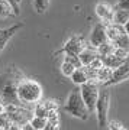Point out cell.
<instances>
[{"instance_id":"cell-4","label":"cell","mask_w":129,"mask_h":130,"mask_svg":"<svg viewBox=\"0 0 129 130\" xmlns=\"http://www.w3.org/2000/svg\"><path fill=\"white\" fill-rule=\"evenodd\" d=\"M109 108H110V91L109 87H100V93H99V98L96 101V117H97V124L100 129L106 127L107 124V117H109Z\"/></svg>"},{"instance_id":"cell-14","label":"cell","mask_w":129,"mask_h":130,"mask_svg":"<svg viewBox=\"0 0 129 130\" xmlns=\"http://www.w3.org/2000/svg\"><path fill=\"white\" fill-rule=\"evenodd\" d=\"M77 56H79L80 64L84 65V67H87L93 59H96L97 56H99V54H97L96 48H93L92 45H86V46L83 48V51L80 52Z\"/></svg>"},{"instance_id":"cell-19","label":"cell","mask_w":129,"mask_h":130,"mask_svg":"<svg viewBox=\"0 0 129 130\" xmlns=\"http://www.w3.org/2000/svg\"><path fill=\"white\" fill-rule=\"evenodd\" d=\"M128 20H129V10H123V9H118V7H116L115 12H113V19H112V22L123 26Z\"/></svg>"},{"instance_id":"cell-6","label":"cell","mask_w":129,"mask_h":130,"mask_svg":"<svg viewBox=\"0 0 129 130\" xmlns=\"http://www.w3.org/2000/svg\"><path fill=\"white\" fill-rule=\"evenodd\" d=\"M3 110L9 114L12 123L19 126H23L25 123H28L31 120V117L33 116V113L31 110H26L23 107V104H5Z\"/></svg>"},{"instance_id":"cell-31","label":"cell","mask_w":129,"mask_h":130,"mask_svg":"<svg viewBox=\"0 0 129 130\" xmlns=\"http://www.w3.org/2000/svg\"><path fill=\"white\" fill-rule=\"evenodd\" d=\"M123 29H125V33H126V35H128V38H129V20L123 25Z\"/></svg>"},{"instance_id":"cell-2","label":"cell","mask_w":129,"mask_h":130,"mask_svg":"<svg viewBox=\"0 0 129 130\" xmlns=\"http://www.w3.org/2000/svg\"><path fill=\"white\" fill-rule=\"evenodd\" d=\"M18 100L20 104H35L44 97V88L38 81L23 77L18 84Z\"/></svg>"},{"instance_id":"cell-27","label":"cell","mask_w":129,"mask_h":130,"mask_svg":"<svg viewBox=\"0 0 129 130\" xmlns=\"http://www.w3.org/2000/svg\"><path fill=\"white\" fill-rule=\"evenodd\" d=\"M7 3H10V6L13 7V10H15V14L18 16L19 13H20V7H19V2L18 0H6Z\"/></svg>"},{"instance_id":"cell-12","label":"cell","mask_w":129,"mask_h":130,"mask_svg":"<svg viewBox=\"0 0 129 130\" xmlns=\"http://www.w3.org/2000/svg\"><path fill=\"white\" fill-rule=\"evenodd\" d=\"M23 28V23H15L9 28L0 29V54L3 52V49L6 48V45L9 43V41L16 35V33Z\"/></svg>"},{"instance_id":"cell-28","label":"cell","mask_w":129,"mask_h":130,"mask_svg":"<svg viewBox=\"0 0 129 130\" xmlns=\"http://www.w3.org/2000/svg\"><path fill=\"white\" fill-rule=\"evenodd\" d=\"M116 7L118 9H123V10H129V0H119Z\"/></svg>"},{"instance_id":"cell-18","label":"cell","mask_w":129,"mask_h":130,"mask_svg":"<svg viewBox=\"0 0 129 130\" xmlns=\"http://www.w3.org/2000/svg\"><path fill=\"white\" fill-rule=\"evenodd\" d=\"M100 58H101V61H103V65H106V67H109L112 70L118 68V67L122 65L125 62V59H126V58H120V56L115 55V54L107 55V56H100Z\"/></svg>"},{"instance_id":"cell-35","label":"cell","mask_w":129,"mask_h":130,"mask_svg":"<svg viewBox=\"0 0 129 130\" xmlns=\"http://www.w3.org/2000/svg\"><path fill=\"white\" fill-rule=\"evenodd\" d=\"M6 130H7V129H6Z\"/></svg>"},{"instance_id":"cell-17","label":"cell","mask_w":129,"mask_h":130,"mask_svg":"<svg viewBox=\"0 0 129 130\" xmlns=\"http://www.w3.org/2000/svg\"><path fill=\"white\" fill-rule=\"evenodd\" d=\"M112 68L106 67V65H103L101 68L94 71V81H97L99 84H105L106 81H109L112 77Z\"/></svg>"},{"instance_id":"cell-34","label":"cell","mask_w":129,"mask_h":130,"mask_svg":"<svg viewBox=\"0 0 129 130\" xmlns=\"http://www.w3.org/2000/svg\"><path fill=\"white\" fill-rule=\"evenodd\" d=\"M18 2H19V3H20V2H22V0H18Z\"/></svg>"},{"instance_id":"cell-11","label":"cell","mask_w":129,"mask_h":130,"mask_svg":"<svg viewBox=\"0 0 129 130\" xmlns=\"http://www.w3.org/2000/svg\"><path fill=\"white\" fill-rule=\"evenodd\" d=\"M94 12H96V16L100 19L105 25L110 23L112 19H113V12H115V7L109 3H105V2H100L97 3L96 7H94Z\"/></svg>"},{"instance_id":"cell-8","label":"cell","mask_w":129,"mask_h":130,"mask_svg":"<svg viewBox=\"0 0 129 130\" xmlns=\"http://www.w3.org/2000/svg\"><path fill=\"white\" fill-rule=\"evenodd\" d=\"M86 46V42L81 36H71L68 41L64 43V46L61 48L62 54L65 55H71V56H77L80 52L83 51V48Z\"/></svg>"},{"instance_id":"cell-33","label":"cell","mask_w":129,"mask_h":130,"mask_svg":"<svg viewBox=\"0 0 129 130\" xmlns=\"http://www.w3.org/2000/svg\"><path fill=\"white\" fill-rule=\"evenodd\" d=\"M116 130H128V129H126L125 126H122V127H119V129H116Z\"/></svg>"},{"instance_id":"cell-24","label":"cell","mask_w":129,"mask_h":130,"mask_svg":"<svg viewBox=\"0 0 129 130\" xmlns=\"http://www.w3.org/2000/svg\"><path fill=\"white\" fill-rule=\"evenodd\" d=\"M29 123L32 124V127L35 130H44L46 126V119L45 117H38V116H32Z\"/></svg>"},{"instance_id":"cell-26","label":"cell","mask_w":129,"mask_h":130,"mask_svg":"<svg viewBox=\"0 0 129 130\" xmlns=\"http://www.w3.org/2000/svg\"><path fill=\"white\" fill-rule=\"evenodd\" d=\"M101 67H103V61H101L100 56H97L96 59H93L92 62L87 65V68H90V70H93V71L99 70V68H101Z\"/></svg>"},{"instance_id":"cell-10","label":"cell","mask_w":129,"mask_h":130,"mask_svg":"<svg viewBox=\"0 0 129 130\" xmlns=\"http://www.w3.org/2000/svg\"><path fill=\"white\" fill-rule=\"evenodd\" d=\"M52 110H58V103L55 100H39L35 103V108H33V116L38 117H48Z\"/></svg>"},{"instance_id":"cell-5","label":"cell","mask_w":129,"mask_h":130,"mask_svg":"<svg viewBox=\"0 0 129 130\" xmlns=\"http://www.w3.org/2000/svg\"><path fill=\"white\" fill-rule=\"evenodd\" d=\"M100 87L101 84H99L97 81H87V83L80 85V95H81L84 104L90 113H94V107H96V101L99 98Z\"/></svg>"},{"instance_id":"cell-29","label":"cell","mask_w":129,"mask_h":130,"mask_svg":"<svg viewBox=\"0 0 129 130\" xmlns=\"http://www.w3.org/2000/svg\"><path fill=\"white\" fill-rule=\"evenodd\" d=\"M7 130H22V126H19V124H15V123H12V124L9 126V129Z\"/></svg>"},{"instance_id":"cell-23","label":"cell","mask_w":129,"mask_h":130,"mask_svg":"<svg viewBox=\"0 0 129 130\" xmlns=\"http://www.w3.org/2000/svg\"><path fill=\"white\" fill-rule=\"evenodd\" d=\"M49 2L51 0H33V9H35V12L39 14H44L48 10V7H49Z\"/></svg>"},{"instance_id":"cell-32","label":"cell","mask_w":129,"mask_h":130,"mask_svg":"<svg viewBox=\"0 0 129 130\" xmlns=\"http://www.w3.org/2000/svg\"><path fill=\"white\" fill-rule=\"evenodd\" d=\"M3 107H5V104H3V100L0 98V113L3 111Z\"/></svg>"},{"instance_id":"cell-3","label":"cell","mask_w":129,"mask_h":130,"mask_svg":"<svg viewBox=\"0 0 129 130\" xmlns=\"http://www.w3.org/2000/svg\"><path fill=\"white\" fill-rule=\"evenodd\" d=\"M64 111L67 114H70V116H73V117L79 119V120H83V121L88 120V117H90V111L87 110V107L84 104L79 90H75V91L68 94L67 101L64 104Z\"/></svg>"},{"instance_id":"cell-21","label":"cell","mask_w":129,"mask_h":130,"mask_svg":"<svg viewBox=\"0 0 129 130\" xmlns=\"http://www.w3.org/2000/svg\"><path fill=\"white\" fill-rule=\"evenodd\" d=\"M10 16H15L13 7L6 0H0V18H10Z\"/></svg>"},{"instance_id":"cell-20","label":"cell","mask_w":129,"mask_h":130,"mask_svg":"<svg viewBox=\"0 0 129 130\" xmlns=\"http://www.w3.org/2000/svg\"><path fill=\"white\" fill-rule=\"evenodd\" d=\"M115 45H113V42L110 41H106L103 42L100 46H97V54H99V56H107V55H112L113 52H115Z\"/></svg>"},{"instance_id":"cell-9","label":"cell","mask_w":129,"mask_h":130,"mask_svg":"<svg viewBox=\"0 0 129 130\" xmlns=\"http://www.w3.org/2000/svg\"><path fill=\"white\" fill-rule=\"evenodd\" d=\"M88 41H90V45H92L93 48L100 46L103 42H106L107 41V38H106V25L103 23V22L94 25L93 29H92V32H90Z\"/></svg>"},{"instance_id":"cell-7","label":"cell","mask_w":129,"mask_h":130,"mask_svg":"<svg viewBox=\"0 0 129 130\" xmlns=\"http://www.w3.org/2000/svg\"><path fill=\"white\" fill-rule=\"evenodd\" d=\"M129 79V56L125 59V62L122 65H119L118 68L112 71V77L109 81H106L105 84H101L103 87H112V85H116V84L122 83V81H126Z\"/></svg>"},{"instance_id":"cell-16","label":"cell","mask_w":129,"mask_h":130,"mask_svg":"<svg viewBox=\"0 0 129 130\" xmlns=\"http://www.w3.org/2000/svg\"><path fill=\"white\" fill-rule=\"evenodd\" d=\"M125 33V29L122 25H118V23H113V22H110V23L106 25V38L107 41H116L118 38L120 36V35H123Z\"/></svg>"},{"instance_id":"cell-1","label":"cell","mask_w":129,"mask_h":130,"mask_svg":"<svg viewBox=\"0 0 129 130\" xmlns=\"http://www.w3.org/2000/svg\"><path fill=\"white\" fill-rule=\"evenodd\" d=\"M23 77L25 75L15 67L0 74V98L3 100V104H20L16 90Z\"/></svg>"},{"instance_id":"cell-22","label":"cell","mask_w":129,"mask_h":130,"mask_svg":"<svg viewBox=\"0 0 129 130\" xmlns=\"http://www.w3.org/2000/svg\"><path fill=\"white\" fill-rule=\"evenodd\" d=\"M113 45H115L116 48L123 49V51H126L129 54V38H128V35H126V33L120 35L116 41H113Z\"/></svg>"},{"instance_id":"cell-30","label":"cell","mask_w":129,"mask_h":130,"mask_svg":"<svg viewBox=\"0 0 129 130\" xmlns=\"http://www.w3.org/2000/svg\"><path fill=\"white\" fill-rule=\"evenodd\" d=\"M22 130H35V129H33L32 124H31V123L28 121V123H25V124L22 126Z\"/></svg>"},{"instance_id":"cell-25","label":"cell","mask_w":129,"mask_h":130,"mask_svg":"<svg viewBox=\"0 0 129 130\" xmlns=\"http://www.w3.org/2000/svg\"><path fill=\"white\" fill-rule=\"evenodd\" d=\"M12 124V120H10L9 114L3 110V111L0 113V130H6L9 129V126Z\"/></svg>"},{"instance_id":"cell-13","label":"cell","mask_w":129,"mask_h":130,"mask_svg":"<svg viewBox=\"0 0 129 130\" xmlns=\"http://www.w3.org/2000/svg\"><path fill=\"white\" fill-rule=\"evenodd\" d=\"M80 61H79V56H71V55H65L64 56V61H62V64H61V74L70 78L71 74L74 72V70L80 67Z\"/></svg>"},{"instance_id":"cell-15","label":"cell","mask_w":129,"mask_h":130,"mask_svg":"<svg viewBox=\"0 0 129 130\" xmlns=\"http://www.w3.org/2000/svg\"><path fill=\"white\" fill-rule=\"evenodd\" d=\"M70 79H71L74 84H77V85H81V84L90 81V78H88L87 67H84V65H80V67H77V68L74 70V72L71 74Z\"/></svg>"}]
</instances>
